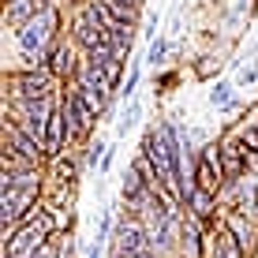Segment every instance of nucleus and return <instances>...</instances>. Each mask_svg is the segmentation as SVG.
<instances>
[{
	"label": "nucleus",
	"instance_id": "nucleus-1",
	"mask_svg": "<svg viewBox=\"0 0 258 258\" xmlns=\"http://www.w3.org/2000/svg\"><path fill=\"white\" fill-rule=\"evenodd\" d=\"M52 236H56V206L41 202L38 213H30L19 228H12V236H4V254L30 258L41 243H49Z\"/></svg>",
	"mask_w": 258,
	"mask_h": 258
},
{
	"label": "nucleus",
	"instance_id": "nucleus-2",
	"mask_svg": "<svg viewBox=\"0 0 258 258\" xmlns=\"http://www.w3.org/2000/svg\"><path fill=\"white\" fill-rule=\"evenodd\" d=\"M56 26H60V12H56V8H45V12H41V15H34L30 23H23L19 30H15L19 52H49Z\"/></svg>",
	"mask_w": 258,
	"mask_h": 258
},
{
	"label": "nucleus",
	"instance_id": "nucleus-3",
	"mask_svg": "<svg viewBox=\"0 0 258 258\" xmlns=\"http://www.w3.org/2000/svg\"><path fill=\"white\" fill-rule=\"evenodd\" d=\"M60 79L52 75L49 68H30V71H12V75H4V90L12 94V101H19V97H52V86H56Z\"/></svg>",
	"mask_w": 258,
	"mask_h": 258
},
{
	"label": "nucleus",
	"instance_id": "nucleus-4",
	"mask_svg": "<svg viewBox=\"0 0 258 258\" xmlns=\"http://www.w3.org/2000/svg\"><path fill=\"white\" fill-rule=\"evenodd\" d=\"M71 38H75L86 52H94V49H112V34L101 26V19H97L90 8H83V12L75 15V23H71Z\"/></svg>",
	"mask_w": 258,
	"mask_h": 258
},
{
	"label": "nucleus",
	"instance_id": "nucleus-5",
	"mask_svg": "<svg viewBox=\"0 0 258 258\" xmlns=\"http://www.w3.org/2000/svg\"><path fill=\"white\" fill-rule=\"evenodd\" d=\"M191 180H195V187H202V191H213V195H221L225 191V168H221V154H217V146H210V150H202L199 154V161H195L191 168Z\"/></svg>",
	"mask_w": 258,
	"mask_h": 258
},
{
	"label": "nucleus",
	"instance_id": "nucleus-6",
	"mask_svg": "<svg viewBox=\"0 0 258 258\" xmlns=\"http://www.w3.org/2000/svg\"><path fill=\"white\" fill-rule=\"evenodd\" d=\"M0 146H4V150H15V154H23L26 161H34V165H41V161L49 157V150L41 146V142H34L12 116H4V135H0Z\"/></svg>",
	"mask_w": 258,
	"mask_h": 258
},
{
	"label": "nucleus",
	"instance_id": "nucleus-7",
	"mask_svg": "<svg viewBox=\"0 0 258 258\" xmlns=\"http://www.w3.org/2000/svg\"><path fill=\"white\" fill-rule=\"evenodd\" d=\"M112 251H116L120 258H131V254H142L150 251V236H146V225L131 213V221H123V225H116V239H112Z\"/></svg>",
	"mask_w": 258,
	"mask_h": 258
},
{
	"label": "nucleus",
	"instance_id": "nucleus-8",
	"mask_svg": "<svg viewBox=\"0 0 258 258\" xmlns=\"http://www.w3.org/2000/svg\"><path fill=\"white\" fill-rule=\"evenodd\" d=\"M206 258H247V254L239 247V239L232 236V228L213 221L206 228Z\"/></svg>",
	"mask_w": 258,
	"mask_h": 258
},
{
	"label": "nucleus",
	"instance_id": "nucleus-9",
	"mask_svg": "<svg viewBox=\"0 0 258 258\" xmlns=\"http://www.w3.org/2000/svg\"><path fill=\"white\" fill-rule=\"evenodd\" d=\"M68 116L71 112H68V97H64V101H56V109L49 116V157H60L68 142H75L71 139V127H68Z\"/></svg>",
	"mask_w": 258,
	"mask_h": 258
},
{
	"label": "nucleus",
	"instance_id": "nucleus-10",
	"mask_svg": "<svg viewBox=\"0 0 258 258\" xmlns=\"http://www.w3.org/2000/svg\"><path fill=\"white\" fill-rule=\"evenodd\" d=\"M123 60H127V52H116V49H94V52H86V64L101 71V75L109 79V86H112V90L120 86V75H123Z\"/></svg>",
	"mask_w": 258,
	"mask_h": 258
},
{
	"label": "nucleus",
	"instance_id": "nucleus-11",
	"mask_svg": "<svg viewBox=\"0 0 258 258\" xmlns=\"http://www.w3.org/2000/svg\"><path fill=\"white\" fill-rule=\"evenodd\" d=\"M217 154H221V168H225L228 180H239V176L247 172V146L239 142V135L236 139H225L217 146Z\"/></svg>",
	"mask_w": 258,
	"mask_h": 258
},
{
	"label": "nucleus",
	"instance_id": "nucleus-12",
	"mask_svg": "<svg viewBox=\"0 0 258 258\" xmlns=\"http://www.w3.org/2000/svg\"><path fill=\"white\" fill-rule=\"evenodd\" d=\"M49 71L60 79V83H68V79L79 71L75 68V56H71V49L64 45V41H52V45H49Z\"/></svg>",
	"mask_w": 258,
	"mask_h": 258
},
{
	"label": "nucleus",
	"instance_id": "nucleus-13",
	"mask_svg": "<svg viewBox=\"0 0 258 258\" xmlns=\"http://www.w3.org/2000/svg\"><path fill=\"white\" fill-rule=\"evenodd\" d=\"M183 206H187L191 217H199V221H206V225H210V217L217 213V195H213V191H202V187H195L187 199H183Z\"/></svg>",
	"mask_w": 258,
	"mask_h": 258
},
{
	"label": "nucleus",
	"instance_id": "nucleus-14",
	"mask_svg": "<svg viewBox=\"0 0 258 258\" xmlns=\"http://www.w3.org/2000/svg\"><path fill=\"white\" fill-rule=\"evenodd\" d=\"M75 83L83 86V90H90V94H97V97H105V101H109V94H112L109 79H105L97 68H90V64H83V68L75 71Z\"/></svg>",
	"mask_w": 258,
	"mask_h": 258
},
{
	"label": "nucleus",
	"instance_id": "nucleus-15",
	"mask_svg": "<svg viewBox=\"0 0 258 258\" xmlns=\"http://www.w3.org/2000/svg\"><path fill=\"white\" fill-rule=\"evenodd\" d=\"M225 225L232 228V236L239 239V247H243V254L251 258V251H254V221L232 210V213H228V221H225Z\"/></svg>",
	"mask_w": 258,
	"mask_h": 258
},
{
	"label": "nucleus",
	"instance_id": "nucleus-16",
	"mask_svg": "<svg viewBox=\"0 0 258 258\" xmlns=\"http://www.w3.org/2000/svg\"><path fill=\"white\" fill-rule=\"evenodd\" d=\"M19 187H41V172L38 168H19V172H8L0 176V191H19Z\"/></svg>",
	"mask_w": 258,
	"mask_h": 258
},
{
	"label": "nucleus",
	"instance_id": "nucleus-17",
	"mask_svg": "<svg viewBox=\"0 0 258 258\" xmlns=\"http://www.w3.org/2000/svg\"><path fill=\"white\" fill-rule=\"evenodd\" d=\"M210 105H213V109H221V112L236 109V105H239V97H236V86H232V83H217V86L210 90Z\"/></svg>",
	"mask_w": 258,
	"mask_h": 258
},
{
	"label": "nucleus",
	"instance_id": "nucleus-18",
	"mask_svg": "<svg viewBox=\"0 0 258 258\" xmlns=\"http://www.w3.org/2000/svg\"><path fill=\"white\" fill-rule=\"evenodd\" d=\"M30 258H71V243H68V247H60V243H56V236H52L49 243H41Z\"/></svg>",
	"mask_w": 258,
	"mask_h": 258
},
{
	"label": "nucleus",
	"instance_id": "nucleus-19",
	"mask_svg": "<svg viewBox=\"0 0 258 258\" xmlns=\"http://www.w3.org/2000/svg\"><path fill=\"white\" fill-rule=\"evenodd\" d=\"M139 116H142V109H139V101H135V97H131V101H127V112H123V120H120V135H127V127H135V123H139Z\"/></svg>",
	"mask_w": 258,
	"mask_h": 258
},
{
	"label": "nucleus",
	"instance_id": "nucleus-20",
	"mask_svg": "<svg viewBox=\"0 0 258 258\" xmlns=\"http://www.w3.org/2000/svg\"><path fill=\"white\" fill-rule=\"evenodd\" d=\"M165 56H168V41H165V38H154V41H150V52H146V60H150V64H161Z\"/></svg>",
	"mask_w": 258,
	"mask_h": 258
},
{
	"label": "nucleus",
	"instance_id": "nucleus-21",
	"mask_svg": "<svg viewBox=\"0 0 258 258\" xmlns=\"http://www.w3.org/2000/svg\"><path fill=\"white\" fill-rule=\"evenodd\" d=\"M239 142H243L247 150H254V154H258V123H251V127H239Z\"/></svg>",
	"mask_w": 258,
	"mask_h": 258
},
{
	"label": "nucleus",
	"instance_id": "nucleus-22",
	"mask_svg": "<svg viewBox=\"0 0 258 258\" xmlns=\"http://www.w3.org/2000/svg\"><path fill=\"white\" fill-rule=\"evenodd\" d=\"M105 154H109L105 142H90V146H86V165H97V157H105Z\"/></svg>",
	"mask_w": 258,
	"mask_h": 258
},
{
	"label": "nucleus",
	"instance_id": "nucleus-23",
	"mask_svg": "<svg viewBox=\"0 0 258 258\" xmlns=\"http://www.w3.org/2000/svg\"><path fill=\"white\" fill-rule=\"evenodd\" d=\"M254 83H258V60H254L251 68L239 71V86H254Z\"/></svg>",
	"mask_w": 258,
	"mask_h": 258
},
{
	"label": "nucleus",
	"instance_id": "nucleus-24",
	"mask_svg": "<svg viewBox=\"0 0 258 258\" xmlns=\"http://www.w3.org/2000/svg\"><path fill=\"white\" fill-rule=\"evenodd\" d=\"M135 86H139V68H135V71L127 75V86L120 90V97H123V101H131V97H135Z\"/></svg>",
	"mask_w": 258,
	"mask_h": 258
},
{
	"label": "nucleus",
	"instance_id": "nucleus-25",
	"mask_svg": "<svg viewBox=\"0 0 258 258\" xmlns=\"http://www.w3.org/2000/svg\"><path fill=\"white\" fill-rule=\"evenodd\" d=\"M131 258H161V251H154V247H150V251H142V254H131Z\"/></svg>",
	"mask_w": 258,
	"mask_h": 258
},
{
	"label": "nucleus",
	"instance_id": "nucleus-26",
	"mask_svg": "<svg viewBox=\"0 0 258 258\" xmlns=\"http://www.w3.org/2000/svg\"><path fill=\"white\" fill-rule=\"evenodd\" d=\"M86 258H101V243H94V247H90V254H86Z\"/></svg>",
	"mask_w": 258,
	"mask_h": 258
},
{
	"label": "nucleus",
	"instance_id": "nucleus-27",
	"mask_svg": "<svg viewBox=\"0 0 258 258\" xmlns=\"http://www.w3.org/2000/svg\"><path fill=\"white\" fill-rule=\"evenodd\" d=\"M127 4H139V8H142V4H146V0H127Z\"/></svg>",
	"mask_w": 258,
	"mask_h": 258
}]
</instances>
